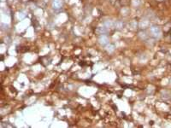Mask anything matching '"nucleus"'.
<instances>
[{
  "label": "nucleus",
  "instance_id": "4",
  "mask_svg": "<svg viewBox=\"0 0 171 128\" xmlns=\"http://www.w3.org/2000/svg\"><path fill=\"white\" fill-rule=\"evenodd\" d=\"M97 31H98V32H100V34H104L108 32V28L106 26H103V27H99Z\"/></svg>",
  "mask_w": 171,
  "mask_h": 128
},
{
  "label": "nucleus",
  "instance_id": "2",
  "mask_svg": "<svg viewBox=\"0 0 171 128\" xmlns=\"http://www.w3.org/2000/svg\"><path fill=\"white\" fill-rule=\"evenodd\" d=\"M62 6V0H53L52 1V7L55 10H59Z\"/></svg>",
  "mask_w": 171,
  "mask_h": 128
},
{
  "label": "nucleus",
  "instance_id": "3",
  "mask_svg": "<svg viewBox=\"0 0 171 128\" xmlns=\"http://www.w3.org/2000/svg\"><path fill=\"white\" fill-rule=\"evenodd\" d=\"M98 41H99V43L101 44V45H107V44L109 43V38H108L107 36L102 35V36H100V38H99V39H98Z\"/></svg>",
  "mask_w": 171,
  "mask_h": 128
},
{
  "label": "nucleus",
  "instance_id": "5",
  "mask_svg": "<svg viewBox=\"0 0 171 128\" xmlns=\"http://www.w3.org/2000/svg\"><path fill=\"white\" fill-rule=\"evenodd\" d=\"M104 26H106L107 28H110V27L114 26V23L111 21H106L105 22H104Z\"/></svg>",
  "mask_w": 171,
  "mask_h": 128
},
{
  "label": "nucleus",
  "instance_id": "6",
  "mask_svg": "<svg viewBox=\"0 0 171 128\" xmlns=\"http://www.w3.org/2000/svg\"><path fill=\"white\" fill-rule=\"evenodd\" d=\"M122 26H123V24H122V21H116V23H114V26L117 29H121L122 27Z\"/></svg>",
  "mask_w": 171,
  "mask_h": 128
},
{
  "label": "nucleus",
  "instance_id": "7",
  "mask_svg": "<svg viewBox=\"0 0 171 128\" xmlns=\"http://www.w3.org/2000/svg\"><path fill=\"white\" fill-rule=\"evenodd\" d=\"M106 50H107L109 52H112L113 50H114V48H113L112 45H108L107 47H106Z\"/></svg>",
  "mask_w": 171,
  "mask_h": 128
},
{
  "label": "nucleus",
  "instance_id": "8",
  "mask_svg": "<svg viewBox=\"0 0 171 128\" xmlns=\"http://www.w3.org/2000/svg\"><path fill=\"white\" fill-rule=\"evenodd\" d=\"M148 26V21H145V23H141L140 24V26H141V28H143V26Z\"/></svg>",
  "mask_w": 171,
  "mask_h": 128
},
{
  "label": "nucleus",
  "instance_id": "1",
  "mask_svg": "<svg viewBox=\"0 0 171 128\" xmlns=\"http://www.w3.org/2000/svg\"><path fill=\"white\" fill-rule=\"evenodd\" d=\"M150 33L152 34V36L155 37V38H159L161 34H162V31H161L159 26H153L150 27Z\"/></svg>",
  "mask_w": 171,
  "mask_h": 128
}]
</instances>
